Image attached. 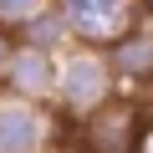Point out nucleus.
<instances>
[{"instance_id": "f257e3e1", "label": "nucleus", "mask_w": 153, "mask_h": 153, "mask_svg": "<svg viewBox=\"0 0 153 153\" xmlns=\"http://www.w3.org/2000/svg\"><path fill=\"white\" fill-rule=\"evenodd\" d=\"M117 71H112V56L102 51V46H71L66 56H61V71H56V97H51V107L66 117V123H76L82 128L87 117H97L102 107H112L117 102Z\"/></svg>"}, {"instance_id": "6e6552de", "label": "nucleus", "mask_w": 153, "mask_h": 153, "mask_svg": "<svg viewBox=\"0 0 153 153\" xmlns=\"http://www.w3.org/2000/svg\"><path fill=\"white\" fill-rule=\"evenodd\" d=\"M16 46H21V41H16V31H5V26H0V71H5V61L16 56Z\"/></svg>"}, {"instance_id": "7ed1b4c3", "label": "nucleus", "mask_w": 153, "mask_h": 153, "mask_svg": "<svg viewBox=\"0 0 153 153\" xmlns=\"http://www.w3.org/2000/svg\"><path fill=\"white\" fill-rule=\"evenodd\" d=\"M56 107L21 102L0 92V153H51L56 143Z\"/></svg>"}, {"instance_id": "f03ea898", "label": "nucleus", "mask_w": 153, "mask_h": 153, "mask_svg": "<svg viewBox=\"0 0 153 153\" xmlns=\"http://www.w3.org/2000/svg\"><path fill=\"white\" fill-rule=\"evenodd\" d=\"M56 10L66 16L76 46H102V51L143 21L138 0H56Z\"/></svg>"}, {"instance_id": "39448f33", "label": "nucleus", "mask_w": 153, "mask_h": 153, "mask_svg": "<svg viewBox=\"0 0 153 153\" xmlns=\"http://www.w3.org/2000/svg\"><path fill=\"white\" fill-rule=\"evenodd\" d=\"M107 56L123 87H153V16H143L123 41H112Z\"/></svg>"}, {"instance_id": "20e7f679", "label": "nucleus", "mask_w": 153, "mask_h": 153, "mask_svg": "<svg viewBox=\"0 0 153 153\" xmlns=\"http://www.w3.org/2000/svg\"><path fill=\"white\" fill-rule=\"evenodd\" d=\"M56 71H61V56L51 51H36V46H16V56L0 71V92L5 97H21V102H46L56 97Z\"/></svg>"}, {"instance_id": "0eeeda50", "label": "nucleus", "mask_w": 153, "mask_h": 153, "mask_svg": "<svg viewBox=\"0 0 153 153\" xmlns=\"http://www.w3.org/2000/svg\"><path fill=\"white\" fill-rule=\"evenodd\" d=\"M46 5H51V0H0V26H5V31H21V26L36 21Z\"/></svg>"}, {"instance_id": "1a4fd4ad", "label": "nucleus", "mask_w": 153, "mask_h": 153, "mask_svg": "<svg viewBox=\"0 0 153 153\" xmlns=\"http://www.w3.org/2000/svg\"><path fill=\"white\" fill-rule=\"evenodd\" d=\"M138 153H153V128H148V138L138 143Z\"/></svg>"}, {"instance_id": "423d86ee", "label": "nucleus", "mask_w": 153, "mask_h": 153, "mask_svg": "<svg viewBox=\"0 0 153 153\" xmlns=\"http://www.w3.org/2000/svg\"><path fill=\"white\" fill-rule=\"evenodd\" d=\"M16 41H21V46H36V51H51V56H66V51L76 46V36H71L66 16L56 10V0H51L36 21H26V26L16 31Z\"/></svg>"}, {"instance_id": "9d476101", "label": "nucleus", "mask_w": 153, "mask_h": 153, "mask_svg": "<svg viewBox=\"0 0 153 153\" xmlns=\"http://www.w3.org/2000/svg\"><path fill=\"white\" fill-rule=\"evenodd\" d=\"M138 5H143V16H153V0H138Z\"/></svg>"}]
</instances>
